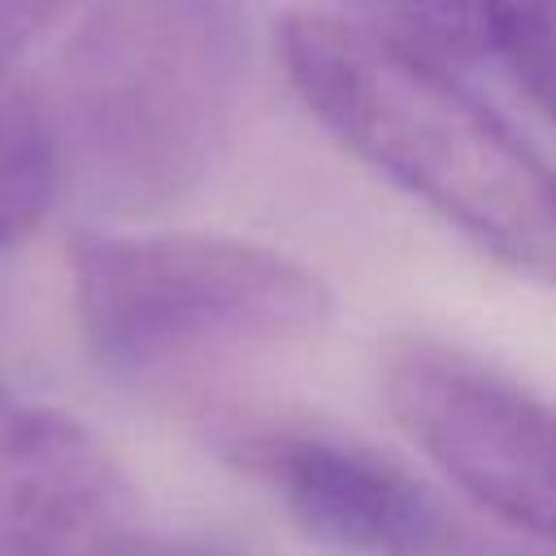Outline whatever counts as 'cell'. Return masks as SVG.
<instances>
[{
    "instance_id": "obj_2",
    "label": "cell",
    "mask_w": 556,
    "mask_h": 556,
    "mask_svg": "<svg viewBox=\"0 0 556 556\" xmlns=\"http://www.w3.org/2000/svg\"><path fill=\"white\" fill-rule=\"evenodd\" d=\"M248 48V0H100L43 104L74 195L117 217L191 200L230 143Z\"/></svg>"
},
{
    "instance_id": "obj_4",
    "label": "cell",
    "mask_w": 556,
    "mask_h": 556,
    "mask_svg": "<svg viewBox=\"0 0 556 556\" xmlns=\"http://www.w3.org/2000/svg\"><path fill=\"white\" fill-rule=\"evenodd\" d=\"M382 395L404 434L473 504L556 547V408L547 400L439 339L387 343Z\"/></svg>"
},
{
    "instance_id": "obj_6",
    "label": "cell",
    "mask_w": 556,
    "mask_h": 556,
    "mask_svg": "<svg viewBox=\"0 0 556 556\" xmlns=\"http://www.w3.org/2000/svg\"><path fill=\"white\" fill-rule=\"evenodd\" d=\"M226 456L256 473L321 547L343 556H443L439 495L374 447L317 430H239Z\"/></svg>"
},
{
    "instance_id": "obj_3",
    "label": "cell",
    "mask_w": 556,
    "mask_h": 556,
    "mask_svg": "<svg viewBox=\"0 0 556 556\" xmlns=\"http://www.w3.org/2000/svg\"><path fill=\"white\" fill-rule=\"evenodd\" d=\"M74 308L87 352L122 382H169L213 356L313 334L326 282L287 252L213 235H78Z\"/></svg>"
},
{
    "instance_id": "obj_5",
    "label": "cell",
    "mask_w": 556,
    "mask_h": 556,
    "mask_svg": "<svg viewBox=\"0 0 556 556\" xmlns=\"http://www.w3.org/2000/svg\"><path fill=\"white\" fill-rule=\"evenodd\" d=\"M139 495L70 413L0 378V556H135Z\"/></svg>"
},
{
    "instance_id": "obj_8",
    "label": "cell",
    "mask_w": 556,
    "mask_h": 556,
    "mask_svg": "<svg viewBox=\"0 0 556 556\" xmlns=\"http://www.w3.org/2000/svg\"><path fill=\"white\" fill-rule=\"evenodd\" d=\"M61 169L43 104L0 65V248L22 243L48 213Z\"/></svg>"
},
{
    "instance_id": "obj_9",
    "label": "cell",
    "mask_w": 556,
    "mask_h": 556,
    "mask_svg": "<svg viewBox=\"0 0 556 556\" xmlns=\"http://www.w3.org/2000/svg\"><path fill=\"white\" fill-rule=\"evenodd\" d=\"M61 9H70V0H0V65H9L43 26H52Z\"/></svg>"
},
{
    "instance_id": "obj_1",
    "label": "cell",
    "mask_w": 556,
    "mask_h": 556,
    "mask_svg": "<svg viewBox=\"0 0 556 556\" xmlns=\"http://www.w3.org/2000/svg\"><path fill=\"white\" fill-rule=\"evenodd\" d=\"M287 74L308 113L504 269L556 287V165L434 56L334 13H291Z\"/></svg>"
},
{
    "instance_id": "obj_7",
    "label": "cell",
    "mask_w": 556,
    "mask_h": 556,
    "mask_svg": "<svg viewBox=\"0 0 556 556\" xmlns=\"http://www.w3.org/2000/svg\"><path fill=\"white\" fill-rule=\"evenodd\" d=\"M456 52L486 65L556 126V0H408Z\"/></svg>"
},
{
    "instance_id": "obj_10",
    "label": "cell",
    "mask_w": 556,
    "mask_h": 556,
    "mask_svg": "<svg viewBox=\"0 0 556 556\" xmlns=\"http://www.w3.org/2000/svg\"><path fill=\"white\" fill-rule=\"evenodd\" d=\"M135 556H213V552H200V547H165V552H135Z\"/></svg>"
}]
</instances>
